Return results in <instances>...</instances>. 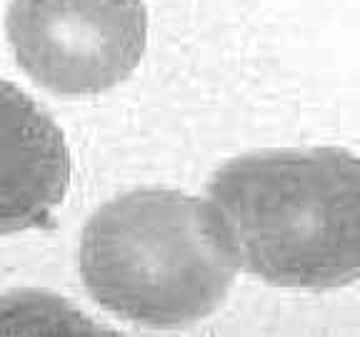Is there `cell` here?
I'll return each instance as SVG.
<instances>
[{"mask_svg": "<svg viewBox=\"0 0 360 337\" xmlns=\"http://www.w3.org/2000/svg\"><path fill=\"white\" fill-rule=\"evenodd\" d=\"M70 185L60 128L20 88L0 80V235L51 223Z\"/></svg>", "mask_w": 360, "mask_h": 337, "instance_id": "4", "label": "cell"}, {"mask_svg": "<svg viewBox=\"0 0 360 337\" xmlns=\"http://www.w3.org/2000/svg\"><path fill=\"white\" fill-rule=\"evenodd\" d=\"M0 332H96L65 300L45 292L15 290L0 298Z\"/></svg>", "mask_w": 360, "mask_h": 337, "instance_id": "5", "label": "cell"}, {"mask_svg": "<svg viewBox=\"0 0 360 337\" xmlns=\"http://www.w3.org/2000/svg\"><path fill=\"white\" fill-rule=\"evenodd\" d=\"M208 200L250 275L303 290L360 277V157L353 152H248L210 178Z\"/></svg>", "mask_w": 360, "mask_h": 337, "instance_id": "1", "label": "cell"}, {"mask_svg": "<svg viewBox=\"0 0 360 337\" xmlns=\"http://www.w3.org/2000/svg\"><path fill=\"white\" fill-rule=\"evenodd\" d=\"M6 35L18 65L58 95H96L133 73L146 51L143 0H13Z\"/></svg>", "mask_w": 360, "mask_h": 337, "instance_id": "3", "label": "cell"}, {"mask_svg": "<svg viewBox=\"0 0 360 337\" xmlns=\"http://www.w3.org/2000/svg\"><path fill=\"white\" fill-rule=\"evenodd\" d=\"M238 255L210 200L135 190L93 213L80 242L90 298L148 327L191 325L231 292Z\"/></svg>", "mask_w": 360, "mask_h": 337, "instance_id": "2", "label": "cell"}]
</instances>
